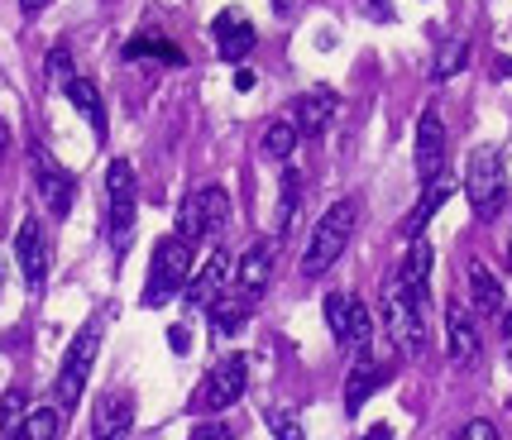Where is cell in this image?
Instances as JSON below:
<instances>
[{"label":"cell","instance_id":"28","mask_svg":"<svg viewBox=\"0 0 512 440\" xmlns=\"http://www.w3.org/2000/svg\"><path fill=\"white\" fill-rule=\"evenodd\" d=\"M350 292H331L326 297V326H331V335L335 340H345V330H350Z\"/></svg>","mask_w":512,"mask_h":440},{"label":"cell","instance_id":"26","mask_svg":"<svg viewBox=\"0 0 512 440\" xmlns=\"http://www.w3.org/2000/svg\"><path fill=\"white\" fill-rule=\"evenodd\" d=\"M465 58H469V39H455V44H446V48H441V58L431 63V77H436V82L455 77V72L465 67Z\"/></svg>","mask_w":512,"mask_h":440},{"label":"cell","instance_id":"37","mask_svg":"<svg viewBox=\"0 0 512 440\" xmlns=\"http://www.w3.org/2000/svg\"><path fill=\"white\" fill-rule=\"evenodd\" d=\"M359 440H393V426H383V421H379V426H369Z\"/></svg>","mask_w":512,"mask_h":440},{"label":"cell","instance_id":"17","mask_svg":"<svg viewBox=\"0 0 512 440\" xmlns=\"http://www.w3.org/2000/svg\"><path fill=\"white\" fill-rule=\"evenodd\" d=\"M331 120H335V91L331 87H312L307 96H297V110H292L297 134H326Z\"/></svg>","mask_w":512,"mask_h":440},{"label":"cell","instance_id":"31","mask_svg":"<svg viewBox=\"0 0 512 440\" xmlns=\"http://www.w3.org/2000/svg\"><path fill=\"white\" fill-rule=\"evenodd\" d=\"M297 192H302V182H297V173H283V197H278V235H288L292 225V201H297Z\"/></svg>","mask_w":512,"mask_h":440},{"label":"cell","instance_id":"38","mask_svg":"<svg viewBox=\"0 0 512 440\" xmlns=\"http://www.w3.org/2000/svg\"><path fill=\"white\" fill-rule=\"evenodd\" d=\"M48 5H53V0H20L24 15H39V10H48Z\"/></svg>","mask_w":512,"mask_h":440},{"label":"cell","instance_id":"45","mask_svg":"<svg viewBox=\"0 0 512 440\" xmlns=\"http://www.w3.org/2000/svg\"><path fill=\"white\" fill-rule=\"evenodd\" d=\"M15 440H20V436H15Z\"/></svg>","mask_w":512,"mask_h":440},{"label":"cell","instance_id":"9","mask_svg":"<svg viewBox=\"0 0 512 440\" xmlns=\"http://www.w3.org/2000/svg\"><path fill=\"white\" fill-rule=\"evenodd\" d=\"M15 259H20L24 287L29 292H44L48 283V240H44V225L34 216L20 220V235H15Z\"/></svg>","mask_w":512,"mask_h":440},{"label":"cell","instance_id":"24","mask_svg":"<svg viewBox=\"0 0 512 440\" xmlns=\"http://www.w3.org/2000/svg\"><path fill=\"white\" fill-rule=\"evenodd\" d=\"M58 431H63V412H58V407H34V412L20 421L15 436L20 440H58Z\"/></svg>","mask_w":512,"mask_h":440},{"label":"cell","instance_id":"35","mask_svg":"<svg viewBox=\"0 0 512 440\" xmlns=\"http://www.w3.org/2000/svg\"><path fill=\"white\" fill-rule=\"evenodd\" d=\"M364 10H369V15H374L379 24L393 20V0H364Z\"/></svg>","mask_w":512,"mask_h":440},{"label":"cell","instance_id":"21","mask_svg":"<svg viewBox=\"0 0 512 440\" xmlns=\"http://www.w3.org/2000/svg\"><path fill=\"white\" fill-rule=\"evenodd\" d=\"M426 273H431V244L412 240V249L402 254V268H398V283L407 287V297L426 302Z\"/></svg>","mask_w":512,"mask_h":440},{"label":"cell","instance_id":"2","mask_svg":"<svg viewBox=\"0 0 512 440\" xmlns=\"http://www.w3.org/2000/svg\"><path fill=\"white\" fill-rule=\"evenodd\" d=\"M192 278V244L182 235H163L154 244V259H149V287H144V307H163L173 302Z\"/></svg>","mask_w":512,"mask_h":440},{"label":"cell","instance_id":"42","mask_svg":"<svg viewBox=\"0 0 512 440\" xmlns=\"http://www.w3.org/2000/svg\"><path fill=\"white\" fill-rule=\"evenodd\" d=\"M498 77H512V63H508V58H503V63H498Z\"/></svg>","mask_w":512,"mask_h":440},{"label":"cell","instance_id":"18","mask_svg":"<svg viewBox=\"0 0 512 440\" xmlns=\"http://www.w3.org/2000/svg\"><path fill=\"white\" fill-rule=\"evenodd\" d=\"M446 340H450V359L455 364H474L479 359V326H474V316L460 302L446 307Z\"/></svg>","mask_w":512,"mask_h":440},{"label":"cell","instance_id":"41","mask_svg":"<svg viewBox=\"0 0 512 440\" xmlns=\"http://www.w3.org/2000/svg\"><path fill=\"white\" fill-rule=\"evenodd\" d=\"M5 144H10V130H5V120H0V158H5Z\"/></svg>","mask_w":512,"mask_h":440},{"label":"cell","instance_id":"43","mask_svg":"<svg viewBox=\"0 0 512 440\" xmlns=\"http://www.w3.org/2000/svg\"><path fill=\"white\" fill-rule=\"evenodd\" d=\"M273 10H292V0H273Z\"/></svg>","mask_w":512,"mask_h":440},{"label":"cell","instance_id":"14","mask_svg":"<svg viewBox=\"0 0 512 440\" xmlns=\"http://www.w3.org/2000/svg\"><path fill=\"white\" fill-rule=\"evenodd\" d=\"M230 254L225 249H211V259L187 278V287H182V297H187V307H211L216 297L225 292V278H230Z\"/></svg>","mask_w":512,"mask_h":440},{"label":"cell","instance_id":"29","mask_svg":"<svg viewBox=\"0 0 512 440\" xmlns=\"http://www.w3.org/2000/svg\"><path fill=\"white\" fill-rule=\"evenodd\" d=\"M369 335H374V311L355 297V302H350V330H345V345H369Z\"/></svg>","mask_w":512,"mask_h":440},{"label":"cell","instance_id":"23","mask_svg":"<svg viewBox=\"0 0 512 440\" xmlns=\"http://www.w3.org/2000/svg\"><path fill=\"white\" fill-rule=\"evenodd\" d=\"M63 91H67V101H72V106L91 120V130L106 134V106H101V91H96V82H87V77H72Z\"/></svg>","mask_w":512,"mask_h":440},{"label":"cell","instance_id":"12","mask_svg":"<svg viewBox=\"0 0 512 440\" xmlns=\"http://www.w3.org/2000/svg\"><path fill=\"white\" fill-rule=\"evenodd\" d=\"M273 264H278V244L273 240H254L240 254V264H235V292L240 297H264V287L273 283Z\"/></svg>","mask_w":512,"mask_h":440},{"label":"cell","instance_id":"34","mask_svg":"<svg viewBox=\"0 0 512 440\" xmlns=\"http://www.w3.org/2000/svg\"><path fill=\"white\" fill-rule=\"evenodd\" d=\"M192 440H230V431H225L221 421H206V426H197V431H192Z\"/></svg>","mask_w":512,"mask_h":440},{"label":"cell","instance_id":"36","mask_svg":"<svg viewBox=\"0 0 512 440\" xmlns=\"http://www.w3.org/2000/svg\"><path fill=\"white\" fill-rule=\"evenodd\" d=\"M168 345H173L178 354H187V345H192V335H187V326H173V330H168Z\"/></svg>","mask_w":512,"mask_h":440},{"label":"cell","instance_id":"19","mask_svg":"<svg viewBox=\"0 0 512 440\" xmlns=\"http://www.w3.org/2000/svg\"><path fill=\"white\" fill-rule=\"evenodd\" d=\"M450 192H455V182H450L446 173L436 177V182H426V192H422V201H417V211L402 220V235H407V240H422V230L431 225V216H436V211H441V206L450 201Z\"/></svg>","mask_w":512,"mask_h":440},{"label":"cell","instance_id":"32","mask_svg":"<svg viewBox=\"0 0 512 440\" xmlns=\"http://www.w3.org/2000/svg\"><path fill=\"white\" fill-rule=\"evenodd\" d=\"M48 82H58V87H67V82H72V53H67L63 44L48 53Z\"/></svg>","mask_w":512,"mask_h":440},{"label":"cell","instance_id":"10","mask_svg":"<svg viewBox=\"0 0 512 440\" xmlns=\"http://www.w3.org/2000/svg\"><path fill=\"white\" fill-rule=\"evenodd\" d=\"M441 173H446V125H441L436 106H426L417 120V182L426 187Z\"/></svg>","mask_w":512,"mask_h":440},{"label":"cell","instance_id":"13","mask_svg":"<svg viewBox=\"0 0 512 440\" xmlns=\"http://www.w3.org/2000/svg\"><path fill=\"white\" fill-rule=\"evenodd\" d=\"M211 39H216V48H221L225 63H245L249 53H254V44H259V34H254V24H249L245 10H221L216 20H211Z\"/></svg>","mask_w":512,"mask_h":440},{"label":"cell","instance_id":"22","mask_svg":"<svg viewBox=\"0 0 512 440\" xmlns=\"http://www.w3.org/2000/svg\"><path fill=\"white\" fill-rule=\"evenodd\" d=\"M206 311H211V330H216V340H221V335H235V330L245 326L249 297H240V292H221Z\"/></svg>","mask_w":512,"mask_h":440},{"label":"cell","instance_id":"44","mask_svg":"<svg viewBox=\"0 0 512 440\" xmlns=\"http://www.w3.org/2000/svg\"><path fill=\"white\" fill-rule=\"evenodd\" d=\"M508 268H512V240H508Z\"/></svg>","mask_w":512,"mask_h":440},{"label":"cell","instance_id":"33","mask_svg":"<svg viewBox=\"0 0 512 440\" xmlns=\"http://www.w3.org/2000/svg\"><path fill=\"white\" fill-rule=\"evenodd\" d=\"M460 440H498V426H493V421H484V417H474V421H465Z\"/></svg>","mask_w":512,"mask_h":440},{"label":"cell","instance_id":"20","mask_svg":"<svg viewBox=\"0 0 512 440\" xmlns=\"http://www.w3.org/2000/svg\"><path fill=\"white\" fill-rule=\"evenodd\" d=\"M379 388H383V369H374V359H369V354H359L355 369H350V378H345V412L355 417L359 407L379 393Z\"/></svg>","mask_w":512,"mask_h":440},{"label":"cell","instance_id":"15","mask_svg":"<svg viewBox=\"0 0 512 440\" xmlns=\"http://www.w3.org/2000/svg\"><path fill=\"white\" fill-rule=\"evenodd\" d=\"M465 278H469V302L479 316H503L508 311V292H503V278L493 273L484 259H469L465 264Z\"/></svg>","mask_w":512,"mask_h":440},{"label":"cell","instance_id":"3","mask_svg":"<svg viewBox=\"0 0 512 440\" xmlns=\"http://www.w3.org/2000/svg\"><path fill=\"white\" fill-rule=\"evenodd\" d=\"M379 316L388 335H393V345L402 354H422L426 350V302L417 297H407V287L393 278V283L379 292Z\"/></svg>","mask_w":512,"mask_h":440},{"label":"cell","instance_id":"27","mask_svg":"<svg viewBox=\"0 0 512 440\" xmlns=\"http://www.w3.org/2000/svg\"><path fill=\"white\" fill-rule=\"evenodd\" d=\"M24 417H29V397H24V388H10V393L0 397V431L10 436Z\"/></svg>","mask_w":512,"mask_h":440},{"label":"cell","instance_id":"16","mask_svg":"<svg viewBox=\"0 0 512 440\" xmlns=\"http://www.w3.org/2000/svg\"><path fill=\"white\" fill-rule=\"evenodd\" d=\"M134 426V397L111 393L96 402V417H91V440H130Z\"/></svg>","mask_w":512,"mask_h":440},{"label":"cell","instance_id":"4","mask_svg":"<svg viewBox=\"0 0 512 440\" xmlns=\"http://www.w3.org/2000/svg\"><path fill=\"white\" fill-rule=\"evenodd\" d=\"M96 350H101V321H87V326L77 330V340L67 345L63 369H58V383H53V402H58V412H63V417L82 402V388H87V378H91Z\"/></svg>","mask_w":512,"mask_h":440},{"label":"cell","instance_id":"5","mask_svg":"<svg viewBox=\"0 0 512 440\" xmlns=\"http://www.w3.org/2000/svg\"><path fill=\"white\" fill-rule=\"evenodd\" d=\"M225 220H230V192H225V187H197L192 197L182 201L178 230H173V235H182L187 244L211 240V235L225 230Z\"/></svg>","mask_w":512,"mask_h":440},{"label":"cell","instance_id":"1","mask_svg":"<svg viewBox=\"0 0 512 440\" xmlns=\"http://www.w3.org/2000/svg\"><path fill=\"white\" fill-rule=\"evenodd\" d=\"M355 225H359V197H340L326 216L316 220L312 240H307V254H302V273H307V278H321V273L350 249Z\"/></svg>","mask_w":512,"mask_h":440},{"label":"cell","instance_id":"6","mask_svg":"<svg viewBox=\"0 0 512 440\" xmlns=\"http://www.w3.org/2000/svg\"><path fill=\"white\" fill-rule=\"evenodd\" d=\"M465 197L474 206V216H498V206L508 197V177H503V158L498 149H474L465 168Z\"/></svg>","mask_w":512,"mask_h":440},{"label":"cell","instance_id":"8","mask_svg":"<svg viewBox=\"0 0 512 440\" xmlns=\"http://www.w3.org/2000/svg\"><path fill=\"white\" fill-rule=\"evenodd\" d=\"M245 383H249V359L245 354H225L221 364L206 374V383H201L197 407H206V412H225V407H235V402L245 397Z\"/></svg>","mask_w":512,"mask_h":440},{"label":"cell","instance_id":"7","mask_svg":"<svg viewBox=\"0 0 512 440\" xmlns=\"http://www.w3.org/2000/svg\"><path fill=\"white\" fill-rule=\"evenodd\" d=\"M134 197H139V187H134V168L130 158H115L111 168H106V201H111V240L115 249L125 254V244L134 235Z\"/></svg>","mask_w":512,"mask_h":440},{"label":"cell","instance_id":"40","mask_svg":"<svg viewBox=\"0 0 512 440\" xmlns=\"http://www.w3.org/2000/svg\"><path fill=\"white\" fill-rule=\"evenodd\" d=\"M508 316V326H503V345H508V359H512V311H503Z\"/></svg>","mask_w":512,"mask_h":440},{"label":"cell","instance_id":"11","mask_svg":"<svg viewBox=\"0 0 512 440\" xmlns=\"http://www.w3.org/2000/svg\"><path fill=\"white\" fill-rule=\"evenodd\" d=\"M34 182H39V197L53 216L63 220L72 211V173H67L58 158L48 154L44 144H34Z\"/></svg>","mask_w":512,"mask_h":440},{"label":"cell","instance_id":"25","mask_svg":"<svg viewBox=\"0 0 512 440\" xmlns=\"http://www.w3.org/2000/svg\"><path fill=\"white\" fill-rule=\"evenodd\" d=\"M292 149H297V125H292V120H273L264 130V154L278 158V163H288Z\"/></svg>","mask_w":512,"mask_h":440},{"label":"cell","instance_id":"30","mask_svg":"<svg viewBox=\"0 0 512 440\" xmlns=\"http://www.w3.org/2000/svg\"><path fill=\"white\" fill-rule=\"evenodd\" d=\"M268 431L278 440H307V431H302V421L292 417V412H283V407H268Z\"/></svg>","mask_w":512,"mask_h":440},{"label":"cell","instance_id":"39","mask_svg":"<svg viewBox=\"0 0 512 440\" xmlns=\"http://www.w3.org/2000/svg\"><path fill=\"white\" fill-rule=\"evenodd\" d=\"M235 87H240V91L254 87V72H249V67H240V72H235Z\"/></svg>","mask_w":512,"mask_h":440}]
</instances>
